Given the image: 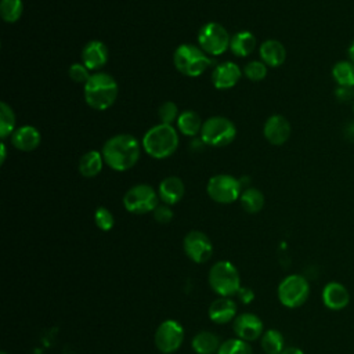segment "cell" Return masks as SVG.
Masks as SVG:
<instances>
[{"mask_svg":"<svg viewBox=\"0 0 354 354\" xmlns=\"http://www.w3.org/2000/svg\"><path fill=\"white\" fill-rule=\"evenodd\" d=\"M104 162L116 171L131 169L141 153L138 140L131 134H118L108 138L101 149Z\"/></svg>","mask_w":354,"mask_h":354,"instance_id":"obj_1","label":"cell"},{"mask_svg":"<svg viewBox=\"0 0 354 354\" xmlns=\"http://www.w3.org/2000/svg\"><path fill=\"white\" fill-rule=\"evenodd\" d=\"M118 91L119 87L116 80L105 72L91 73L90 79L84 83L83 87L86 104L97 111H105L111 108L116 101Z\"/></svg>","mask_w":354,"mask_h":354,"instance_id":"obj_2","label":"cell"},{"mask_svg":"<svg viewBox=\"0 0 354 354\" xmlns=\"http://www.w3.org/2000/svg\"><path fill=\"white\" fill-rule=\"evenodd\" d=\"M141 144L149 156L155 159H165L176 152L178 147V134L171 124L159 123L152 126L144 134Z\"/></svg>","mask_w":354,"mask_h":354,"instance_id":"obj_3","label":"cell"},{"mask_svg":"<svg viewBox=\"0 0 354 354\" xmlns=\"http://www.w3.org/2000/svg\"><path fill=\"white\" fill-rule=\"evenodd\" d=\"M173 62L178 72L188 77L202 75L213 62V59L195 44H181L173 54Z\"/></svg>","mask_w":354,"mask_h":354,"instance_id":"obj_4","label":"cell"},{"mask_svg":"<svg viewBox=\"0 0 354 354\" xmlns=\"http://www.w3.org/2000/svg\"><path fill=\"white\" fill-rule=\"evenodd\" d=\"M209 283L220 297H230L241 289L239 272L232 263L227 260L217 261L209 271Z\"/></svg>","mask_w":354,"mask_h":354,"instance_id":"obj_5","label":"cell"},{"mask_svg":"<svg viewBox=\"0 0 354 354\" xmlns=\"http://www.w3.org/2000/svg\"><path fill=\"white\" fill-rule=\"evenodd\" d=\"M236 136L235 124L224 116H213L203 122L201 140L210 147H225L234 141Z\"/></svg>","mask_w":354,"mask_h":354,"instance_id":"obj_6","label":"cell"},{"mask_svg":"<svg viewBox=\"0 0 354 354\" xmlns=\"http://www.w3.org/2000/svg\"><path fill=\"white\" fill-rule=\"evenodd\" d=\"M308 281L299 274L285 277L278 286V299L285 307L289 308H296L304 304L306 300L308 299Z\"/></svg>","mask_w":354,"mask_h":354,"instance_id":"obj_7","label":"cell"},{"mask_svg":"<svg viewBox=\"0 0 354 354\" xmlns=\"http://www.w3.org/2000/svg\"><path fill=\"white\" fill-rule=\"evenodd\" d=\"M231 36L221 24L207 22L198 32L199 47L209 55H220L230 48Z\"/></svg>","mask_w":354,"mask_h":354,"instance_id":"obj_8","label":"cell"},{"mask_svg":"<svg viewBox=\"0 0 354 354\" xmlns=\"http://www.w3.org/2000/svg\"><path fill=\"white\" fill-rule=\"evenodd\" d=\"M206 192L217 203H232L242 194V184L238 178L230 174H216L209 178Z\"/></svg>","mask_w":354,"mask_h":354,"instance_id":"obj_9","label":"cell"},{"mask_svg":"<svg viewBox=\"0 0 354 354\" xmlns=\"http://www.w3.org/2000/svg\"><path fill=\"white\" fill-rule=\"evenodd\" d=\"M159 195L148 184H137L127 189L123 196V205L133 214H144L153 212L158 206Z\"/></svg>","mask_w":354,"mask_h":354,"instance_id":"obj_10","label":"cell"},{"mask_svg":"<svg viewBox=\"0 0 354 354\" xmlns=\"http://www.w3.org/2000/svg\"><path fill=\"white\" fill-rule=\"evenodd\" d=\"M184 340V329L174 319L163 321L155 332V346L163 354H171L180 348Z\"/></svg>","mask_w":354,"mask_h":354,"instance_id":"obj_11","label":"cell"},{"mask_svg":"<svg viewBox=\"0 0 354 354\" xmlns=\"http://www.w3.org/2000/svg\"><path fill=\"white\" fill-rule=\"evenodd\" d=\"M185 254L194 263H206L213 254V245L209 236L201 231H189L183 241Z\"/></svg>","mask_w":354,"mask_h":354,"instance_id":"obj_12","label":"cell"},{"mask_svg":"<svg viewBox=\"0 0 354 354\" xmlns=\"http://www.w3.org/2000/svg\"><path fill=\"white\" fill-rule=\"evenodd\" d=\"M232 329L238 339H242L245 342H253L263 335L264 326L261 319L256 314L243 313L234 319Z\"/></svg>","mask_w":354,"mask_h":354,"instance_id":"obj_13","label":"cell"},{"mask_svg":"<svg viewBox=\"0 0 354 354\" xmlns=\"http://www.w3.org/2000/svg\"><path fill=\"white\" fill-rule=\"evenodd\" d=\"M263 134L272 145H282L290 137V123L282 115H271L264 123Z\"/></svg>","mask_w":354,"mask_h":354,"instance_id":"obj_14","label":"cell"},{"mask_svg":"<svg viewBox=\"0 0 354 354\" xmlns=\"http://www.w3.org/2000/svg\"><path fill=\"white\" fill-rule=\"evenodd\" d=\"M242 76L241 68L231 61L217 65L212 73V83L218 90H227L234 87Z\"/></svg>","mask_w":354,"mask_h":354,"instance_id":"obj_15","label":"cell"},{"mask_svg":"<svg viewBox=\"0 0 354 354\" xmlns=\"http://www.w3.org/2000/svg\"><path fill=\"white\" fill-rule=\"evenodd\" d=\"M108 47L100 40L88 41L82 51V61L90 71L101 69L108 61Z\"/></svg>","mask_w":354,"mask_h":354,"instance_id":"obj_16","label":"cell"},{"mask_svg":"<svg viewBox=\"0 0 354 354\" xmlns=\"http://www.w3.org/2000/svg\"><path fill=\"white\" fill-rule=\"evenodd\" d=\"M40 141H41L40 131L30 124L21 126L17 130H14V133L11 134L12 145L17 149L24 152H30L36 149L40 145Z\"/></svg>","mask_w":354,"mask_h":354,"instance_id":"obj_17","label":"cell"},{"mask_svg":"<svg viewBox=\"0 0 354 354\" xmlns=\"http://www.w3.org/2000/svg\"><path fill=\"white\" fill-rule=\"evenodd\" d=\"M322 301L329 310H342L350 301V293L340 282H329L322 289Z\"/></svg>","mask_w":354,"mask_h":354,"instance_id":"obj_18","label":"cell"},{"mask_svg":"<svg viewBox=\"0 0 354 354\" xmlns=\"http://www.w3.org/2000/svg\"><path fill=\"white\" fill-rule=\"evenodd\" d=\"M184 191L185 188L181 178L176 176H170L160 181L158 188V195L163 203L170 206L181 201V198L184 196Z\"/></svg>","mask_w":354,"mask_h":354,"instance_id":"obj_19","label":"cell"},{"mask_svg":"<svg viewBox=\"0 0 354 354\" xmlns=\"http://www.w3.org/2000/svg\"><path fill=\"white\" fill-rule=\"evenodd\" d=\"M260 58L261 61L271 68L282 65L286 59V50L283 44L275 39L266 40L260 46Z\"/></svg>","mask_w":354,"mask_h":354,"instance_id":"obj_20","label":"cell"},{"mask_svg":"<svg viewBox=\"0 0 354 354\" xmlns=\"http://www.w3.org/2000/svg\"><path fill=\"white\" fill-rule=\"evenodd\" d=\"M236 314V304L230 297L216 299L209 307V318L216 324H227Z\"/></svg>","mask_w":354,"mask_h":354,"instance_id":"obj_21","label":"cell"},{"mask_svg":"<svg viewBox=\"0 0 354 354\" xmlns=\"http://www.w3.org/2000/svg\"><path fill=\"white\" fill-rule=\"evenodd\" d=\"M254 47H256V37L253 33H250L248 30L236 32L231 36L230 50L236 57L243 58V57L250 55L254 51Z\"/></svg>","mask_w":354,"mask_h":354,"instance_id":"obj_22","label":"cell"},{"mask_svg":"<svg viewBox=\"0 0 354 354\" xmlns=\"http://www.w3.org/2000/svg\"><path fill=\"white\" fill-rule=\"evenodd\" d=\"M220 346L221 343L218 336L209 330L196 333L191 342V347L196 354H214L218 351Z\"/></svg>","mask_w":354,"mask_h":354,"instance_id":"obj_23","label":"cell"},{"mask_svg":"<svg viewBox=\"0 0 354 354\" xmlns=\"http://www.w3.org/2000/svg\"><path fill=\"white\" fill-rule=\"evenodd\" d=\"M104 158L102 153L93 149L86 152L80 160H79V171L82 176L84 177H94L97 174H100V171L102 170V165H104Z\"/></svg>","mask_w":354,"mask_h":354,"instance_id":"obj_24","label":"cell"},{"mask_svg":"<svg viewBox=\"0 0 354 354\" xmlns=\"http://www.w3.org/2000/svg\"><path fill=\"white\" fill-rule=\"evenodd\" d=\"M202 120L195 111H184L180 113L177 119V129L189 137H195L202 130Z\"/></svg>","mask_w":354,"mask_h":354,"instance_id":"obj_25","label":"cell"},{"mask_svg":"<svg viewBox=\"0 0 354 354\" xmlns=\"http://www.w3.org/2000/svg\"><path fill=\"white\" fill-rule=\"evenodd\" d=\"M332 77L340 87L354 88V65L350 61H339L332 68Z\"/></svg>","mask_w":354,"mask_h":354,"instance_id":"obj_26","label":"cell"},{"mask_svg":"<svg viewBox=\"0 0 354 354\" xmlns=\"http://www.w3.org/2000/svg\"><path fill=\"white\" fill-rule=\"evenodd\" d=\"M241 206L248 213H257L264 206V195L257 188H246L239 196Z\"/></svg>","mask_w":354,"mask_h":354,"instance_id":"obj_27","label":"cell"},{"mask_svg":"<svg viewBox=\"0 0 354 354\" xmlns=\"http://www.w3.org/2000/svg\"><path fill=\"white\" fill-rule=\"evenodd\" d=\"M261 348L266 354H281L283 350V336L277 329H268L261 336Z\"/></svg>","mask_w":354,"mask_h":354,"instance_id":"obj_28","label":"cell"},{"mask_svg":"<svg viewBox=\"0 0 354 354\" xmlns=\"http://www.w3.org/2000/svg\"><path fill=\"white\" fill-rule=\"evenodd\" d=\"M15 115L7 102H0V137L4 140L14 133Z\"/></svg>","mask_w":354,"mask_h":354,"instance_id":"obj_29","label":"cell"},{"mask_svg":"<svg viewBox=\"0 0 354 354\" xmlns=\"http://www.w3.org/2000/svg\"><path fill=\"white\" fill-rule=\"evenodd\" d=\"M24 11L22 0H1L0 14L6 22H17Z\"/></svg>","mask_w":354,"mask_h":354,"instance_id":"obj_30","label":"cell"},{"mask_svg":"<svg viewBox=\"0 0 354 354\" xmlns=\"http://www.w3.org/2000/svg\"><path fill=\"white\" fill-rule=\"evenodd\" d=\"M217 354H253L252 346L242 339H228L221 343Z\"/></svg>","mask_w":354,"mask_h":354,"instance_id":"obj_31","label":"cell"},{"mask_svg":"<svg viewBox=\"0 0 354 354\" xmlns=\"http://www.w3.org/2000/svg\"><path fill=\"white\" fill-rule=\"evenodd\" d=\"M245 76L252 82H260L267 76V65L263 61H250L243 68Z\"/></svg>","mask_w":354,"mask_h":354,"instance_id":"obj_32","label":"cell"},{"mask_svg":"<svg viewBox=\"0 0 354 354\" xmlns=\"http://www.w3.org/2000/svg\"><path fill=\"white\" fill-rule=\"evenodd\" d=\"M94 221H95V225L102 231H109L115 224L113 214L104 206H100L95 209Z\"/></svg>","mask_w":354,"mask_h":354,"instance_id":"obj_33","label":"cell"},{"mask_svg":"<svg viewBox=\"0 0 354 354\" xmlns=\"http://www.w3.org/2000/svg\"><path fill=\"white\" fill-rule=\"evenodd\" d=\"M158 115H159L160 123H165V124H171L180 116L177 105L174 102H171V101L163 102L159 106V109H158Z\"/></svg>","mask_w":354,"mask_h":354,"instance_id":"obj_34","label":"cell"},{"mask_svg":"<svg viewBox=\"0 0 354 354\" xmlns=\"http://www.w3.org/2000/svg\"><path fill=\"white\" fill-rule=\"evenodd\" d=\"M68 73H69V77H71L73 82H76V83H83V84H84V83L90 79V76H91L90 69H88L84 64H73V65H71Z\"/></svg>","mask_w":354,"mask_h":354,"instance_id":"obj_35","label":"cell"},{"mask_svg":"<svg viewBox=\"0 0 354 354\" xmlns=\"http://www.w3.org/2000/svg\"><path fill=\"white\" fill-rule=\"evenodd\" d=\"M152 213H153V218H155L158 223H160V224H167V223H170L171 218H173V210H171L170 206L166 205V203L158 205Z\"/></svg>","mask_w":354,"mask_h":354,"instance_id":"obj_36","label":"cell"},{"mask_svg":"<svg viewBox=\"0 0 354 354\" xmlns=\"http://www.w3.org/2000/svg\"><path fill=\"white\" fill-rule=\"evenodd\" d=\"M238 297L241 299V301L243 304H249L253 299H254V293L250 288H246V286H241V289L238 290Z\"/></svg>","mask_w":354,"mask_h":354,"instance_id":"obj_37","label":"cell"},{"mask_svg":"<svg viewBox=\"0 0 354 354\" xmlns=\"http://www.w3.org/2000/svg\"><path fill=\"white\" fill-rule=\"evenodd\" d=\"M335 93H336L337 100H340V101H348V100H351L353 95H354V88L337 86V88H336Z\"/></svg>","mask_w":354,"mask_h":354,"instance_id":"obj_38","label":"cell"},{"mask_svg":"<svg viewBox=\"0 0 354 354\" xmlns=\"http://www.w3.org/2000/svg\"><path fill=\"white\" fill-rule=\"evenodd\" d=\"M344 137H346L348 141H354V122L350 123V124L344 129Z\"/></svg>","mask_w":354,"mask_h":354,"instance_id":"obj_39","label":"cell"},{"mask_svg":"<svg viewBox=\"0 0 354 354\" xmlns=\"http://www.w3.org/2000/svg\"><path fill=\"white\" fill-rule=\"evenodd\" d=\"M281 354H304L299 347H295V346H290V347H285Z\"/></svg>","mask_w":354,"mask_h":354,"instance_id":"obj_40","label":"cell"},{"mask_svg":"<svg viewBox=\"0 0 354 354\" xmlns=\"http://www.w3.org/2000/svg\"><path fill=\"white\" fill-rule=\"evenodd\" d=\"M347 53H348V61L354 65V40H353V43L350 44V47H348Z\"/></svg>","mask_w":354,"mask_h":354,"instance_id":"obj_41","label":"cell"},{"mask_svg":"<svg viewBox=\"0 0 354 354\" xmlns=\"http://www.w3.org/2000/svg\"><path fill=\"white\" fill-rule=\"evenodd\" d=\"M0 152H1V158H0V163L3 165L4 163V160H6V145H4V142H1L0 144Z\"/></svg>","mask_w":354,"mask_h":354,"instance_id":"obj_42","label":"cell"},{"mask_svg":"<svg viewBox=\"0 0 354 354\" xmlns=\"http://www.w3.org/2000/svg\"><path fill=\"white\" fill-rule=\"evenodd\" d=\"M0 354H7V353H6V351H1V353H0Z\"/></svg>","mask_w":354,"mask_h":354,"instance_id":"obj_43","label":"cell"},{"mask_svg":"<svg viewBox=\"0 0 354 354\" xmlns=\"http://www.w3.org/2000/svg\"><path fill=\"white\" fill-rule=\"evenodd\" d=\"M353 112H354V106H353Z\"/></svg>","mask_w":354,"mask_h":354,"instance_id":"obj_44","label":"cell"}]
</instances>
